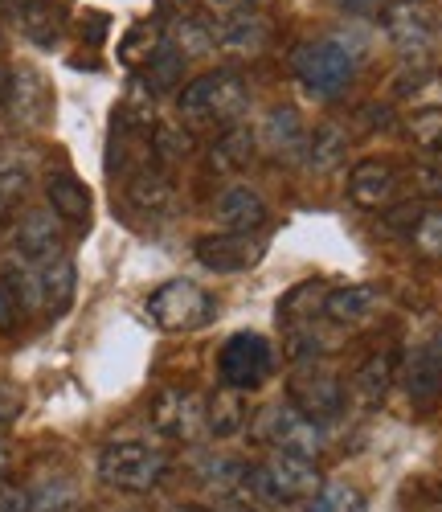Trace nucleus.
Segmentation results:
<instances>
[{
  "mask_svg": "<svg viewBox=\"0 0 442 512\" xmlns=\"http://www.w3.org/2000/svg\"><path fill=\"white\" fill-rule=\"evenodd\" d=\"M181 107V119L189 127H238V119L246 115L250 107V95H246V82L234 74V70H209L201 78H193L189 87L176 99Z\"/></svg>",
  "mask_w": 442,
  "mask_h": 512,
  "instance_id": "f257e3e1",
  "label": "nucleus"
},
{
  "mask_svg": "<svg viewBox=\"0 0 442 512\" xmlns=\"http://www.w3.org/2000/svg\"><path fill=\"white\" fill-rule=\"evenodd\" d=\"M168 451L152 447L144 439H123V443H107L99 451V480L115 492H131V496H144L152 488H160L168 480Z\"/></svg>",
  "mask_w": 442,
  "mask_h": 512,
  "instance_id": "f03ea898",
  "label": "nucleus"
},
{
  "mask_svg": "<svg viewBox=\"0 0 442 512\" xmlns=\"http://www.w3.org/2000/svg\"><path fill=\"white\" fill-rule=\"evenodd\" d=\"M291 66H295V78L316 99H336L352 82V74H357V54H352L340 37H316L295 50Z\"/></svg>",
  "mask_w": 442,
  "mask_h": 512,
  "instance_id": "7ed1b4c3",
  "label": "nucleus"
},
{
  "mask_svg": "<svg viewBox=\"0 0 442 512\" xmlns=\"http://www.w3.org/2000/svg\"><path fill=\"white\" fill-rule=\"evenodd\" d=\"M381 29L406 62H426L442 41V17L430 0H393L381 9Z\"/></svg>",
  "mask_w": 442,
  "mask_h": 512,
  "instance_id": "20e7f679",
  "label": "nucleus"
},
{
  "mask_svg": "<svg viewBox=\"0 0 442 512\" xmlns=\"http://www.w3.org/2000/svg\"><path fill=\"white\" fill-rule=\"evenodd\" d=\"M250 488L262 492L271 504H295L320 496V467L291 451H271L258 467H250Z\"/></svg>",
  "mask_w": 442,
  "mask_h": 512,
  "instance_id": "39448f33",
  "label": "nucleus"
},
{
  "mask_svg": "<svg viewBox=\"0 0 442 512\" xmlns=\"http://www.w3.org/2000/svg\"><path fill=\"white\" fill-rule=\"evenodd\" d=\"M144 312L160 332H193V328L209 324L213 295L193 279H168L148 295Z\"/></svg>",
  "mask_w": 442,
  "mask_h": 512,
  "instance_id": "423d86ee",
  "label": "nucleus"
},
{
  "mask_svg": "<svg viewBox=\"0 0 442 512\" xmlns=\"http://www.w3.org/2000/svg\"><path fill=\"white\" fill-rule=\"evenodd\" d=\"M271 373H275V349H271V340L262 332H234L217 353L221 386H230L238 394L267 386Z\"/></svg>",
  "mask_w": 442,
  "mask_h": 512,
  "instance_id": "0eeeda50",
  "label": "nucleus"
},
{
  "mask_svg": "<svg viewBox=\"0 0 442 512\" xmlns=\"http://www.w3.org/2000/svg\"><path fill=\"white\" fill-rule=\"evenodd\" d=\"M254 435L275 447V451H291V455H303V459H320L324 451V431H320V422L312 418H303L295 406H271V410H262L258 422H254Z\"/></svg>",
  "mask_w": 442,
  "mask_h": 512,
  "instance_id": "6e6552de",
  "label": "nucleus"
},
{
  "mask_svg": "<svg viewBox=\"0 0 442 512\" xmlns=\"http://www.w3.org/2000/svg\"><path fill=\"white\" fill-rule=\"evenodd\" d=\"M287 398L291 406L303 414V418H312V422H332L336 414H344V381L328 369V365H303L295 377H291V386H287Z\"/></svg>",
  "mask_w": 442,
  "mask_h": 512,
  "instance_id": "1a4fd4ad",
  "label": "nucleus"
},
{
  "mask_svg": "<svg viewBox=\"0 0 442 512\" xmlns=\"http://www.w3.org/2000/svg\"><path fill=\"white\" fill-rule=\"evenodd\" d=\"M148 422L152 431L172 439V443H193L201 431H205V402L193 394V390H181V386H168L152 398L148 406Z\"/></svg>",
  "mask_w": 442,
  "mask_h": 512,
  "instance_id": "9d476101",
  "label": "nucleus"
},
{
  "mask_svg": "<svg viewBox=\"0 0 442 512\" xmlns=\"http://www.w3.org/2000/svg\"><path fill=\"white\" fill-rule=\"evenodd\" d=\"M197 263L213 275H242L250 267L262 263V254H267V242L258 234H209V238H197L193 246Z\"/></svg>",
  "mask_w": 442,
  "mask_h": 512,
  "instance_id": "9b49d317",
  "label": "nucleus"
},
{
  "mask_svg": "<svg viewBox=\"0 0 442 512\" xmlns=\"http://www.w3.org/2000/svg\"><path fill=\"white\" fill-rule=\"evenodd\" d=\"M62 250V222L54 209H29L25 218H17V230H13V259L21 263H50L58 259Z\"/></svg>",
  "mask_w": 442,
  "mask_h": 512,
  "instance_id": "f8f14e48",
  "label": "nucleus"
},
{
  "mask_svg": "<svg viewBox=\"0 0 442 512\" xmlns=\"http://www.w3.org/2000/svg\"><path fill=\"white\" fill-rule=\"evenodd\" d=\"M213 218L230 234H258L262 226H267L271 209H267V201H262V193H254L250 185H226L213 197Z\"/></svg>",
  "mask_w": 442,
  "mask_h": 512,
  "instance_id": "ddd939ff",
  "label": "nucleus"
},
{
  "mask_svg": "<svg viewBox=\"0 0 442 512\" xmlns=\"http://www.w3.org/2000/svg\"><path fill=\"white\" fill-rule=\"evenodd\" d=\"M0 9L33 46H58V37L66 33V13L46 0H0Z\"/></svg>",
  "mask_w": 442,
  "mask_h": 512,
  "instance_id": "4468645a",
  "label": "nucleus"
},
{
  "mask_svg": "<svg viewBox=\"0 0 442 512\" xmlns=\"http://www.w3.org/2000/svg\"><path fill=\"white\" fill-rule=\"evenodd\" d=\"M127 201H131V209L148 213V218H164V213H172V205H176V185L152 160V164H140L127 173Z\"/></svg>",
  "mask_w": 442,
  "mask_h": 512,
  "instance_id": "2eb2a0df",
  "label": "nucleus"
},
{
  "mask_svg": "<svg viewBox=\"0 0 442 512\" xmlns=\"http://www.w3.org/2000/svg\"><path fill=\"white\" fill-rule=\"evenodd\" d=\"M377 308H381V291L373 283H344L324 295V320H332L340 328H357V324L373 320Z\"/></svg>",
  "mask_w": 442,
  "mask_h": 512,
  "instance_id": "dca6fc26",
  "label": "nucleus"
},
{
  "mask_svg": "<svg viewBox=\"0 0 442 512\" xmlns=\"http://www.w3.org/2000/svg\"><path fill=\"white\" fill-rule=\"evenodd\" d=\"M406 394L414 410H434L442 402V340L422 345L406 365Z\"/></svg>",
  "mask_w": 442,
  "mask_h": 512,
  "instance_id": "f3484780",
  "label": "nucleus"
},
{
  "mask_svg": "<svg viewBox=\"0 0 442 512\" xmlns=\"http://www.w3.org/2000/svg\"><path fill=\"white\" fill-rule=\"evenodd\" d=\"M5 103H9L13 123H41V119L50 115V82L41 78L33 66H21V70H13V78H9Z\"/></svg>",
  "mask_w": 442,
  "mask_h": 512,
  "instance_id": "a211bd4d",
  "label": "nucleus"
},
{
  "mask_svg": "<svg viewBox=\"0 0 442 512\" xmlns=\"http://www.w3.org/2000/svg\"><path fill=\"white\" fill-rule=\"evenodd\" d=\"M348 197L361 209H385L397 197V168L385 160H361L348 173Z\"/></svg>",
  "mask_w": 442,
  "mask_h": 512,
  "instance_id": "6ab92c4d",
  "label": "nucleus"
},
{
  "mask_svg": "<svg viewBox=\"0 0 442 512\" xmlns=\"http://www.w3.org/2000/svg\"><path fill=\"white\" fill-rule=\"evenodd\" d=\"M262 148H267L275 160H295L299 152H307V136L303 123L295 115V107H271L267 119H262Z\"/></svg>",
  "mask_w": 442,
  "mask_h": 512,
  "instance_id": "aec40b11",
  "label": "nucleus"
},
{
  "mask_svg": "<svg viewBox=\"0 0 442 512\" xmlns=\"http://www.w3.org/2000/svg\"><path fill=\"white\" fill-rule=\"evenodd\" d=\"M46 197H50V209L58 213V222L66 226H91V189H86L74 173H54L50 185H46Z\"/></svg>",
  "mask_w": 442,
  "mask_h": 512,
  "instance_id": "412c9836",
  "label": "nucleus"
},
{
  "mask_svg": "<svg viewBox=\"0 0 442 512\" xmlns=\"http://www.w3.org/2000/svg\"><path fill=\"white\" fill-rule=\"evenodd\" d=\"M29 496H33V512H74L78 508V484L62 467L37 472V480L29 484Z\"/></svg>",
  "mask_w": 442,
  "mask_h": 512,
  "instance_id": "4be33fe9",
  "label": "nucleus"
},
{
  "mask_svg": "<svg viewBox=\"0 0 442 512\" xmlns=\"http://www.w3.org/2000/svg\"><path fill=\"white\" fill-rule=\"evenodd\" d=\"M258 156V140L246 132V127H226V132L217 136L213 152H209V168L213 173H242V168H250Z\"/></svg>",
  "mask_w": 442,
  "mask_h": 512,
  "instance_id": "5701e85b",
  "label": "nucleus"
},
{
  "mask_svg": "<svg viewBox=\"0 0 442 512\" xmlns=\"http://www.w3.org/2000/svg\"><path fill=\"white\" fill-rule=\"evenodd\" d=\"M389 386H393V353H373V357L361 361L357 373H352V394H357V402L365 410L381 406Z\"/></svg>",
  "mask_w": 442,
  "mask_h": 512,
  "instance_id": "b1692460",
  "label": "nucleus"
},
{
  "mask_svg": "<svg viewBox=\"0 0 442 512\" xmlns=\"http://www.w3.org/2000/svg\"><path fill=\"white\" fill-rule=\"evenodd\" d=\"M246 426V398L230 386H221L209 402H205V431L217 439H230Z\"/></svg>",
  "mask_w": 442,
  "mask_h": 512,
  "instance_id": "393cba45",
  "label": "nucleus"
},
{
  "mask_svg": "<svg viewBox=\"0 0 442 512\" xmlns=\"http://www.w3.org/2000/svg\"><path fill=\"white\" fill-rule=\"evenodd\" d=\"M193 152V136L185 132V123H156L152 127V160L164 168H176L181 160H189Z\"/></svg>",
  "mask_w": 442,
  "mask_h": 512,
  "instance_id": "a878e982",
  "label": "nucleus"
},
{
  "mask_svg": "<svg viewBox=\"0 0 442 512\" xmlns=\"http://www.w3.org/2000/svg\"><path fill=\"white\" fill-rule=\"evenodd\" d=\"M324 287L320 283H299L287 300L279 304V324L299 328V324H316V312L324 316Z\"/></svg>",
  "mask_w": 442,
  "mask_h": 512,
  "instance_id": "bb28decb",
  "label": "nucleus"
},
{
  "mask_svg": "<svg viewBox=\"0 0 442 512\" xmlns=\"http://www.w3.org/2000/svg\"><path fill=\"white\" fill-rule=\"evenodd\" d=\"M197 476L209 484V488H217V492H242L246 484H250V467L246 463H238V459H230V455H205L201 463H197Z\"/></svg>",
  "mask_w": 442,
  "mask_h": 512,
  "instance_id": "cd10ccee",
  "label": "nucleus"
},
{
  "mask_svg": "<svg viewBox=\"0 0 442 512\" xmlns=\"http://www.w3.org/2000/svg\"><path fill=\"white\" fill-rule=\"evenodd\" d=\"M140 70H144V82H140V87H144L148 95H156V91H168V87H176V82H181V74H185V58L176 54V50L168 46V37H164V46H160Z\"/></svg>",
  "mask_w": 442,
  "mask_h": 512,
  "instance_id": "c85d7f7f",
  "label": "nucleus"
},
{
  "mask_svg": "<svg viewBox=\"0 0 442 512\" xmlns=\"http://www.w3.org/2000/svg\"><path fill=\"white\" fill-rule=\"evenodd\" d=\"M348 152V132L336 123H320L312 136H307V164L316 168H332L340 164V156Z\"/></svg>",
  "mask_w": 442,
  "mask_h": 512,
  "instance_id": "c756f323",
  "label": "nucleus"
},
{
  "mask_svg": "<svg viewBox=\"0 0 442 512\" xmlns=\"http://www.w3.org/2000/svg\"><path fill=\"white\" fill-rule=\"evenodd\" d=\"M160 46H164V25H160V21H140V25L127 29L119 54H123L127 66H144Z\"/></svg>",
  "mask_w": 442,
  "mask_h": 512,
  "instance_id": "7c9ffc66",
  "label": "nucleus"
},
{
  "mask_svg": "<svg viewBox=\"0 0 442 512\" xmlns=\"http://www.w3.org/2000/svg\"><path fill=\"white\" fill-rule=\"evenodd\" d=\"M25 193H29V173L17 164L0 168V230H5L9 222H17V213L25 205Z\"/></svg>",
  "mask_w": 442,
  "mask_h": 512,
  "instance_id": "2f4dec72",
  "label": "nucleus"
},
{
  "mask_svg": "<svg viewBox=\"0 0 442 512\" xmlns=\"http://www.w3.org/2000/svg\"><path fill=\"white\" fill-rule=\"evenodd\" d=\"M406 132H410V140H414L422 152L442 148V107H422V111H414V115L406 119Z\"/></svg>",
  "mask_w": 442,
  "mask_h": 512,
  "instance_id": "473e14b6",
  "label": "nucleus"
},
{
  "mask_svg": "<svg viewBox=\"0 0 442 512\" xmlns=\"http://www.w3.org/2000/svg\"><path fill=\"white\" fill-rule=\"evenodd\" d=\"M410 238L422 254H442V213H422L418 226L410 230Z\"/></svg>",
  "mask_w": 442,
  "mask_h": 512,
  "instance_id": "72a5a7b5",
  "label": "nucleus"
},
{
  "mask_svg": "<svg viewBox=\"0 0 442 512\" xmlns=\"http://www.w3.org/2000/svg\"><path fill=\"white\" fill-rule=\"evenodd\" d=\"M0 512H33V496H29V484L0 480Z\"/></svg>",
  "mask_w": 442,
  "mask_h": 512,
  "instance_id": "f704fd0d",
  "label": "nucleus"
},
{
  "mask_svg": "<svg viewBox=\"0 0 442 512\" xmlns=\"http://www.w3.org/2000/svg\"><path fill=\"white\" fill-rule=\"evenodd\" d=\"M246 5H250V0H201V9H205V17H209V25H221V21H230V17L246 13Z\"/></svg>",
  "mask_w": 442,
  "mask_h": 512,
  "instance_id": "c9c22d12",
  "label": "nucleus"
},
{
  "mask_svg": "<svg viewBox=\"0 0 442 512\" xmlns=\"http://www.w3.org/2000/svg\"><path fill=\"white\" fill-rule=\"evenodd\" d=\"M17 320H21V304H17V295H13V287L0 279V332H13L17 328Z\"/></svg>",
  "mask_w": 442,
  "mask_h": 512,
  "instance_id": "e433bc0d",
  "label": "nucleus"
},
{
  "mask_svg": "<svg viewBox=\"0 0 442 512\" xmlns=\"http://www.w3.org/2000/svg\"><path fill=\"white\" fill-rule=\"evenodd\" d=\"M336 5H340V9H348V13H373V9L381 5V0H336Z\"/></svg>",
  "mask_w": 442,
  "mask_h": 512,
  "instance_id": "4c0bfd02",
  "label": "nucleus"
},
{
  "mask_svg": "<svg viewBox=\"0 0 442 512\" xmlns=\"http://www.w3.org/2000/svg\"><path fill=\"white\" fill-rule=\"evenodd\" d=\"M312 512H336V504H332V496H316V504H312Z\"/></svg>",
  "mask_w": 442,
  "mask_h": 512,
  "instance_id": "58836bf2",
  "label": "nucleus"
},
{
  "mask_svg": "<svg viewBox=\"0 0 442 512\" xmlns=\"http://www.w3.org/2000/svg\"><path fill=\"white\" fill-rule=\"evenodd\" d=\"M5 472H9V447L0 443V480H5Z\"/></svg>",
  "mask_w": 442,
  "mask_h": 512,
  "instance_id": "ea45409f",
  "label": "nucleus"
},
{
  "mask_svg": "<svg viewBox=\"0 0 442 512\" xmlns=\"http://www.w3.org/2000/svg\"><path fill=\"white\" fill-rule=\"evenodd\" d=\"M221 512H254V508H246V504H230V508H221Z\"/></svg>",
  "mask_w": 442,
  "mask_h": 512,
  "instance_id": "a19ab883",
  "label": "nucleus"
},
{
  "mask_svg": "<svg viewBox=\"0 0 442 512\" xmlns=\"http://www.w3.org/2000/svg\"><path fill=\"white\" fill-rule=\"evenodd\" d=\"M46 5H58V9H66V5H70V0H46Z\"/></svg>",
  "mask_w": 442,
  "mask_h": 512,
  "instance_id": "79ce46f5",
  "label": "nucleus"
},
{
  "mask_svg": "<svg viewBox=\"0 0 442 512\" xmlns=\"http://www.w3.org/2000/svg\"><path fill=\"white\" fill-rule=\"evenodd\" d=\"M0 54H5V41H0ZM0 66H5V58H0Z\"/></svg>",
  "mask_w": 442,
  "mask_h": 512,
  "instance_id": "37998d69",
  "label": "nucleus"
},
{
  "mask_svg": "<svg viewBox=\"0 0 442 512\" xmlns=\"http://www.w3.org/2000/svg\"><path fill=\"white\" fill-rule=\"evenodd\" d=\"M181 512H197V508H181Z\"/></svg>",
  "mask_w": 442,
  "mask_h": 512,
  "instance_id": "c03bdc74",
  "label": "nucleus"
}]
</instances>
